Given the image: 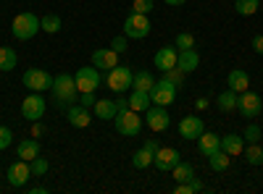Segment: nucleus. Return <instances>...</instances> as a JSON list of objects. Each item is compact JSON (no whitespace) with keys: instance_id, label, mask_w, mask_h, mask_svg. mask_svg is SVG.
<instances>
[{"instance_id":"obj_1","label":"nucleus","mask_w":263,"mask_h":194,"mask_svg":"<svg viewBox=\"0 0 263 194\" xmlns=\"http://www.w3.org/2000/svg\"><path fill=\"white\" fill-rule=\"evenodd\" d=\"M53 95H55V100L63 102V105H74L77 97H79V90H77L74 76H69V74L53 76Z\"/></svg>"},{"instance_id":"obj_2","label":"nucleus","mask_w":263,"mask_h":194,"mask_svg":"<svg viewBox=\"0 0 263 194\" xmlns=\"http://www.w3.org/2000/svg\"><path fill=\"white\" fill-rule=\"evenodd\" d=\"M114 126H116V132H119L121 137H137V134H140V128H142V118H140L137 111H132V107H124V111L116 113Z\"/></svg>"},{"instance_id":"obj_3","label":"nucleus","mask_w":263,"mask_h":194,"mask_svg":"<svg viewBox=\"0 0 263 194\" xmlns=\"http://www.w3.org/2000/svg\"><path fill=\"white\" fill-rule=\"evenodd\" d=\"M37 32H40V18H37L34 13H18V16L13 18V24H11V34H13L16 39H21V42L32 39Z\"/></svg>"},{"instance_id":"obj_4","label":"nucleus","mask_w":263,"mask_h":194,"mask_svg":"<svg viewBox=\"0 0 263 194\" xmlns=\"http://www.w3.org/2000/svg\"><path fill=\"white\" fill-rule=\"evenodd\" d=\"M124 34L129 39H145L150 34V18L145 13H135L132 11L124 21Z\"/></svg>"},{"instance_id":"obj_5","label":"nucleus","mask_w":263,"mask_h":194,"mask_svg":"<svg viewBox=\"0 0 263 194\" xmlns=\"http://www.w3.org/2000/svg\"><path fill=\"white\" fill-rule=\"evenodd\" d=\"M21 81H24V87L32 90V92H48V90H53V76L48 71H42V69H27L24 76H21Z\"/></svg>"},{"instance_id":"obj_6","label":"nucleus","mask_w":263,"mask_h":194,"mask_svg":"<svg viewBox=\"0 0 263 194\" xmlns=\"http://www.w3.org/2000/svg\"><path fill=\"white\" fill-rule=\"evenodd\" d=\"M132 76L135 74H132L129 66H114L105 76V84L111 92H126V90H132Z\"/></svg>"},{"instance_id":"obj_7","label":"nucleus","mask_w":263,"mask_h":194,"mask_svg":"<svg viewBox=\"0 0 263 194\" xmlns=\"http://www.w3.org/2000/svg\"><path fill=\"white\" fill-rule=\"evenodd\" d=\"M147 95H150L153 105H171L177 100V84H171L168 79H161V81L153 84V90Z\"/></svg>"},{"instance_id":"obj_8","label":"nucleus","mask_w":263,"mask_h":194,"mask_svg":"<svg viewBox=\"0 0 263 194\" xmlns=\"http://www.w3.org/2000/svg\"><path fill=\"white\" fill-rule=\"evenodd\" d=\"M74 81H77V90L79 92H95L100 87L103 79H100V71L95 66H84V69H79L74 74Z\"/></svg>"},{"instance_id":"obj_9","label":"nucleus","mask_w":263,"mask_h":194,"mask_svg":"<svg viewBox=\"0 0 263 194\" xmlns=\"http://www.w3.org/2000/svg\"><path fill=\"white\" fill-rule=\"evenodd\" d=\"M237 111H239V116H245V118H255L260 111H263V100L255 95V92H239V97H237Z\"/></svg>"},{"instance_id":"obj_10","label":"nucleus","mask_w":263,"mask_h":194,"mask_svg":"<svg viewBox=\"0 0 263 194\" xmlns=\"http://www.w3.org/2000/svg\"><path fill=\"white\" fill-rule=\"evenodd\" d=\"M6 179H8V184L11 186H27V181L32 179V165L27 163V160H16V163H11L8 165V170H6Z\"/></svg>"},{"instance_id":"obj_11","label":"nucleus","mask_w":263,"mask_h":194,"mask_svg":"<svg viewBox=\"0 0 263 194\" xmlns=\"http://www.w3.org/2000/svg\"><path fill=\"white\" fill-rule=\"evenodd\" d=\"M145 123L153 128V132H166L168 123H171L166 105H150L147 111H145Z\"/></svg>"},{"instance_id":"obj_12","label":"nucleus","mask_w":263,"mask_h":194,"mask_svg":"<svg viewBox=\"0 0 263 194\" xmlns=\"http://www.w3.org/2000/svg\"><path fill=\"white\" fill-rule=\"evenodd\" d=\"M21 116H24L27 121H40L42 116H45V97H42L40 92L29 95L24 102H21Z\"/></svg>"},{"instance_id":"obj_13","label":"nucleus","mask_w":263,"mask_h":194,"mask_svg":"<svg viewBox=\"0 0 263 194\" xmlns=\"http://www.w3.org/2000/svg\"><path fill=\"white\" fill-rule=\"evenodd\" d=\"M203 132H205V126H203V121L197 118V116H184L179 121V137L187 139V142H195Z\"/></svg>"},{"instance_id":"obj_14","label":"nucleus","mask_w":263,"mask_h":194,"mask_svg":"<svg viewBox=\"0 0 263 194\" xmlns=\"http://www.w3.org/2000/svg\"><path fill=\"white\" fill-rule=\"evenodd\" d=\"M153 163H156L158 170H171L177 163H182V155L174 147H158V153L153 155Z\"/></svg>"},{"instance_id":"obj_15","label":"nucleus","mask_w":263,"mask_h":194,"mask_svg":"<svg viewBox=\"0 0 263 194\" xmlns=\"http://www.w3.org/2000/svg\"><path fill=\"white\" fill-rule=\"evenodd\" d=\"M177 58H179V50L174 45H166V48H161L156 55H153V66H156L158 71H168V69L177 66Z\"/></svg>"},{"instance_id":"obj_16","label":"nucleus","mask_w":263,"mask_h":194,"mask_svg":"<svg viewBox=\"0 0 263 194\" xmlns=\"http://www.w3.org/2000/svg\"><path fill=\"white\" fill-rule=\"evenodd\" d=\"M92 66L98 71H111L114 66H119V53L111 48H100L92 53Z\"/></svg>"},{"instance_id":"obj_17","label":"nucleus","mask_w":263,"mask_h":194,"mask_svg":"<svg viewBox=\"0 0 263 194\" xmlns=\"http://www.w3.org/2000/svg\"><path fill=\"white\" fill-rule=\"evenodd\" d=\"M66 118H69V123L74 128H87L92 121V111L84 105H69V113H66Z\"/></svg>"},{"instance_id":"obj_18","label":"nucleus","mask_w":263,"mask_h":194,"mask_svg":"<svg viewBox=\"0 0 263 194\" xmlns=\"http://www.w3.org/2000/svg\"><path fill=\"white\" fill-rule=\"evenodd\" d=\"M216 149H221V137H218V134H200V137H197V153H200V155H213L216 153Z\"/></svg>"},{"instance_id":"obj_19","label":"nucleus","mask_w":263,"mask_h":194,"mask_svg":"<svg viewBox=\"0 0 263 194\" xmlns=\"http://www.w3.org/2000/svg\"><path fill=\"white\" fill-rule=\"evenodd\" d=\"M227 84H229L232 92L239 95V92H245V90L250 87V76H248V71H242V69H234V71H229Z\"/></svg>"},{"instance_id":"obj_20","label":"nucleus","mask_w":263,"mask_h":194,"mask_svg":"<svg viewBox=\"0 0 263 194\" xmlns=\"http://www.w3.org/2000/svg\"><path fill=\"white\" fill-rule=\"evenodd\" d=\"M116 113H119L116 100H98L92 105V116H98L100 121H111V118H116Z\"/></svg>"},{"instance_id":"obj_21","label":"nucleus","mask_w":263,"mask_h":194,"mask_svg":"<svg viewBox=\"0 0 263 194\" xmlns=\"http://www.w3.org/2000/svg\"><path fill=\"white\" fill-rule=\"evenodd\" d=\"M16 155H18V160H27V163H32L37 155H40V142L32 137V139H24V142H18V147H16Z\"/></svg>"},{"instance_id":"obj_22","label":"nucleus","mask_w":263,"mask_h":194,"mask_svg":"<svg viewBox=\"0 0 263 194\" xmlns=\"http://www.w3.org/2000/svg\"><path fill=\"white\" fill-rule=\"evenodd\" d=\"M177 66L184 71V74H190V71H195L197 66H200V55H197V50L192 48V50H179V58H177Z\"/></svg>"},{"instance_id":"obj_23","label":"nucleus","mask_w":263,"mask_h":194,"mask_svg":"<svg viewBox=\"0 0 263 194\" xmlns=\"http://www.w3.org/2000/svg\"><path fill=\"white\" fill-rule=\"evenodd\" d=\"M221 149L227 155H242V149H245L242 134H227V137H221Z\"/></svg>"},{"instance_id":"obj_24","label":"nucleus","mask_w":263,"mask_h":194,"mask_svg":"<svg viewBox=\"0 0 263 194\" xmlns=\"http://www.w3.org/2000/svg\"><path fill=\"white\" fill-rule=\"evenodd\" d=\"M126 102H129L132 111H137V113H145L147 107L153 105V102H150V95H147V92H140V90H132V97H129Z\"/></svg>"},{"instance_id":"obj_25","label":"nucleus","mask_w":263,"mask_h":194,"mask_svg":"<svg viewBox=\"0 0 263 194\" xmlns=\"http://www.w3.org/2000/svg\"><path fill=\"white\" fill-rule=\"evenodd\" d=\"M153 74L150 71H135V76H132V90H140V92H150L153 90Z\"/></svg>"},{"instance_id":"obj_26","label":"nucleus","mask_w":263,"mask_h":194,"mask_svg":"<svg viewBox=\"0 0 263 194\" xmlns=\"http://www.w3.org/2000/svg\"><path fill=\"white\" fill-rule=\"evenodd\" d=\"M237 92H232V90H227V92H221L216 97V105H218V111H224V113H232V111H237Z\"/></svg>"},{"instance_id":"obj_27","label":"nucleus","mask_w":263,"mask_h":194,"mask_svg":"<svg viewBox=\"0 0 263 194\" xmlns=\"http://www.w3.org/2000/svg\"><path fill=\"white\" fill-rule=\"evenodd\" d=\"M229 163H232V155H227L224 149H216L213 155H208V165H211L213 170H227Z\"/></svg>"},{"instance_id":"obj_28","label":"nucleus","mask_w":263,"mask_h":194,"mask_svg":"<svg viewBox=\"0 0 263 194\" xmlns=\"http://www.w3.org/2000/svg\"><path fill=\"white\" fill-rule=\"evenodd\" d=\"M171 174H174V181H179V184H184V181L195 179V168H192L190 163H177V165L171 168Z\"/></svg>"},{"instance_id":"obj_29","label":"nucleus","mask_w":263,"mask_h":194,"mask_svg":"<svg viewBox=\"0 0 263 194\" xmlns=\"http://www.w3.org/2000/svg\"><path fill=\"white\" fill-rule=\"evenodd\" d=\"M40 29L48 32V34L61 32V16H58V13H45V16L40 18Z\"/></svg>"},{"instance_id":"obj_30","label":"nucleus","mask_w":263,"mask_h":194,"mask_svg":"<svg viewBox=\"0 0 263 194\" xmlns=\"http://www.w3.org/2000/svg\"><path fill=\"white\" fill-rule=\"evenodd\" d=\"M16 63H18L16 50H11V48H0V71H13V69H16Z\"/></svg>"},{"instance_id":"obj_31","label":"nucleus","mask_w":263,"mask_h":194,"mask_svg":"<svg viewBox=\"0 0 263 194\" xmlns=\"http://www.w3.org/2000/svg\"><path fill=\"white\" fill-rule=\"evenodd\" d=\"M150 163H153V153H150L147 147H140L137 153L132 155V165H135L137 170H145V168H147Z\"/></svg>"},{"instance_id":"obj_32","label":"nucleus","mask_w":263,"mask_h":194,"mask_svg":"<svg viewBox=\"0 0 263 194\" xmlns=\"http://www.w3.org/2000/svg\"><path fill=\"white\" fill-rule=\"evenodd\" d=\"M234 8H237L239 16H253V13H258V8H260V0H237Z\"/></svg>"},{"instance_id":"obj_33","label":"nucleus","mask_w":263,"mask_h":194,"mask_svg":"<svg viewBox=\"0 0 263 194\" xmlns=\"http://www.w3.org/2000/svg\"><path fill=\"white\" fill-rule=\"evenodd\" d=\"M242 153H245V160H248L250 165H263V149H260V144H258V142H255V144H250V147H245Z\"/></svg>"},{"instance_id":"obj_34","label":"nucleus","mask_w":263,"mask_h":194,"mask_svg":"<svg viewBox=\"0 0 263 194\" xmlns=\"http://www.w3.org/2000/svg\"><path fill=\"white\" fill-rule=\"evenodd\" d=\"M174 48H177V50H192L195 48V37L190 32H179L177 39H174Z\"/></svg>"},{"instance_id":"obj_35","label":"nucleus","mask_w":263,"mask_h":194,"mask_svg":"<svg viewBox=\"0 0 263 194\" xmlns=\"http://www.w3.org/2000/svg\"><path fill=\"white\" fill-rule=\"evenodd\" d=\"M29 165H32V176H45L48 174V160L42 158V155H37Z\"/></svg>"},{"instance_id":"obj_36","label":"nucleus","mask_w":263,"mask_h":194,"mask_svg":"<svg viewBox=\"0 0 263 194\" xmlns=\"http://www.w3.org/2000/svg\"><path fill=\"white\" fill-rule=\"evenodd\" d=\"M184 76H187V74H184V71H182L179 66H174V69H168V71H163V79H168L171 84H177V87H179V84L184 81Z\"/></svg>"},{"instance_id":"obj_37","label":"nucleus","mask_w":263,"mask_h":194,"mask_svg":"<svg viewBox=\"0 0 263 194\" xmlns=\"http://www.w3.org/2000/svg\"><path fill=\"white\" fill-rule=\"evenodd\" d=\"M260 126H255V123H250L248 128H245V132H242V139L245 142H250V144H255V142H260Z\"/></svg>"},{"instance_id":"obj_38","label":"nucleus","mask_w":263,"mask_h":194,"mask_svg":"<svg viewBox=\"0 0 263 194\" xmlns=\"http://www.w3.org/2000/svg\"><path fill=\"white\" fill-rule=\"evenodd\" d=\"M200 189H203L200 181H197V179H190V181H184V184L177 186V194H192V191H200Z\"/></svg>"},{"instance_id":"obj_39","label":"nucleus","mask_w":263,"mask_h":194,"mask_svg":"<svg viewBox=\"0 0 263 194\" xmlns=\"http://www.w3.org/2000/svg\"><path fill=\"white\" fill-rule=\"evenodd\" d=\"M153 8H156V3H153V0H135V3H132V11L135 13H150Z\"/></svg>"},{"instance_id":"obj_40","label":"nucleus","mask_w":263,"mask_h":194,"mask_svg":"<svg viewBox=\"0 0 263 194\" xmlns=\"http://www.w3.org/2000/svg\"><path fill=\"white\" fill-rule=\"evenodd\" d=\"M11 142H13V132L6 128V126H0V149H6Z\"/></svg>"},{"instance_id":"obj_41","label":"nucleus","mask_w":263,"mask_h":194,"mask_svg":"<svg viewBox=\"0 0 263 194\" xmlns=\"http://www.w3.org/2000/svg\"><path fill=\"white\" fill-rule=\"evenodd\" d=\"M126 45H129V37H126V34H121V37H116V39L111 42V50L124 53V50H126Z\"/></svg>"},{"instance_id":"obj_42","label":"nucleus","mask_w":263,"mask_h":194,"mask_svg":"<svg viewBox=\"0 0 263 194\" xmlns=\"http://www.w3.org/2000/svg\"><path fill=\"white\" fill-rule=\"evenodd\" d=\"M79 105H84V107H92L95 102H98V97H95V92H79Z\"/></svg>"},{"instance_id":"obj_43","label":"nucleus","mask_w":263,"mask_h":194,"mask_svg":"<svg viewBox=\"0 0 263 194\" xmlns=\"http://www.w3.org/2000/svg\"><path fill=\"white\" fill-rule=\"evenodd\" d=\"M253 50H255L258 55H263V34H255V37H253Z\"/></svg>"},{"instance_id":"obj_44","label":"nucleus","mask_w":263,"mask_h":194,"mask_svg":"<svg viewBox=\"0 0 263 194\" xmlns=\"http://www.w3.org/2000/svg\"><path fill=\"white\" fill-rule=\"evenodd\" d=\"M42 134H45V126H42L40 121H34V126H32V137H34V139H40Z\"/></svg>"},{"instance_id":"obj_45","label":"nucleus","mask_w":263,"mask_h":194,"mask_svg":"<svg viewBox=\"0 0 263 194\" xmlns=\"http://www.w3.org/2000/svg\"><path fill=\"white\" fill-rule=\"evenodd\" d=\"M142 147H147V149H150V153H153V155H156V153H158V147H161V144H158V139H147V142H145Z\"/></svg>"},{"instance_id":"obj_46","label":"nucleus","mask_w":263,"mask_h":194,"mask_svg":"<svg viewBox=\"0 0 263 194\" xmlns=\"http://www.w3.org/2000/svg\"><path fill=\"white\" fill-rule=\"evenodd\" d=\"M116 107H119V111H124V107H129V102H126L124 97H119V100H116Z\"/></svg>"},{"instance_id":"obj_47","label":"nucleus","mask_w":263,"mask_h":194,"mask_svg":"<svg viewBox=\"0 0 263 194\" xmlns=\"http://www.w3.org/2000/svg\"><path fill=\"white\" fill-rule=\"evenodd\" d=\"M197 107H200V111H205V107H208V100L200 97V100H197Z\"/></svg>"},{"instance_id":"obj_48","label":"nucleus","mask_w":263,"mask_h":194,"mask_svg":"<svg viewBox=\"0 0 263 194\" xmlns=\"http://www.w3.org/2000/svg\"><path fill=\"white\" fill-rule=\"evenodd\" d=\"M29 191H32V194H42V191H48V189H45V186H32Z\"/></svg>"},{"instance_id":"obj_49","label":"nucleus","mask_w":263,"mask_h":194,"mask_svg":"<svg viewBox=\"0 0 263 194\" xmlns=\"http://www.w3.org/2000/svg\"><path fill=\"white\" fill-rule=\"evenodd\" d=\"M166 3H168V6H174V8H177V6H182V3H187V0H166Z\"/></svg>"}]
</instances>
